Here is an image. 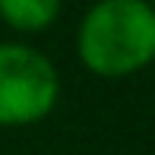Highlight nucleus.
<instances>
[{
  "label": "nucleus",
  "mask_w": 155,
  "mask_h": 155,
  "mask_svg": "<svg viewBox=\"0 0 155 155\" xmlns=\"http://www.w3.org/2000/svg\"><path fill=\"white\" fill-rule=\"evenodd\" d=\"M76 54L89 73L124 79L155 60V6L149 0H98L82 16Z\"/></svg>",
  "instance_id": "1"
},
{
  "label": "nucleus",
  "mask_w": 155,
  "mask_h": 155,
  "mask_svg": "<svg viewBox=\"0 0 155 155\" xmlns=\"http://www.w3.org/2000/svg\"><path fill=\"white\" fill-rule=\"evenodd\" d=\"M57 67L32 45H0V127L38 124L57 108Z\"/></svg>",
  "instance_id": "2"
},
{
  "label": "nucleus",
  "mask_w": 155,
  "mask_h": 155,
  "mask_svg": "<svg viewBox=\"0 0 155 155\" xmlns=\"http://www.w3.org/2000/svg\"><path fill=\"white\" fill-rule=\"evenodd\" d=\"M149 3H152V6H155V0H149Z\"/></svg>",
  "instance_id": "4"
},
{
  "label": "nucleus",
  "mask_w": 155,
  "mask_h": 155,
  "mask_svg": "<svg viewBox=\"0 0 155 155\" xmlns=\"http://www.w3.org/2000/svg\"><path fill=\"white\" fill-rule=\"evenodd\" d=\"M60 16V0H0V19L16 32H45Z\"/></svg>",
  "instance_id": "3"
}]
</instances>
